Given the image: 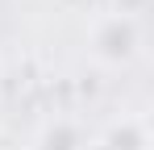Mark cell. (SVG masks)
Instances as JSON below:
<instances>
[{
	"label": "cell",
	"instance_id": "7a4b0ae2",
	"mask_svg": "<svg viewBox=\"0 0 154 150\" xmlns=\"http://www.w3.org/2000/svg\"><path fill=\"white\" fill-rule=\"evenodd\" d=\"M88 138H83V125L71 121V117H50L42 121L38 138H33V150H83Z\"/></svg>",
	"mask_w": 154,
	"mask_h": 150
},
{
	"label": "cell",
	"instance_id": "6da1fadb",
	"mask_svg": "<svg viewBox=\"0 0 154 150\" xmlns=\"http://www.w3.org/2000/svg\"><path fill=\"white\" fill-rule=\"evenodd\" d=\"M88 50L100 67H125L142 54V21L129 13V8H117V13H100L92 29H88Z\"/></svg>",
	"mask_w": 154,
	"mask_h": 150
},
{
	"label": "cell",
	"instance_id": "3957f363",
	"mask_svg": "<svg viewBox=\"0 0 154 150\" xmlns=\"http://www.w3.org/2000/svg\"><path fill=\"white\" fill-rule=\"evenodd\" d=\"M100 146H104V150H146V146H150L146 121H137V117H121V121H112L108 129H104Z\"/></svg>",
	"mask_w": 154,
	"mask_h": 150
}]
</instances>
